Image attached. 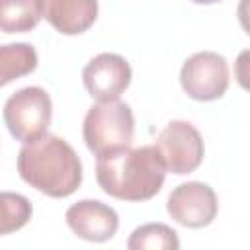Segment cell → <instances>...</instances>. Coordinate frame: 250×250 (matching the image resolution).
I'll return each mask as SVG.
<instances>
[{
  "instance_id": "2",
  "label": "cell",
  "mask_w": 250,
  "mask_h": 250,
  "mask_svg": "<svg viewBox=\"0 0 250 250\" xmlns=\"http://www.w3.org/2000/svg\"><path fill=\"white\" fill-rule=\"evenodd\" d=\"M18 172L25 184L49 197H68L82 184L80 156L64 139L51 133L23 143Z\"/></svg>"
},
{
  "instance_id": "11",
  "label": "cell",
  "mask_w": 250,
  "mask_h": 250,
  "mask_svg": "<svg viewBox=\"0 0 250 250\" xmlns=\"http://www.w3.org/2000/svg\"><path fill=\"white\" fill-rule=\"evenodd\" d=\"M39 57L31 43L0 45V88L31 74L37 68Z\"/></svg>"
},
{
  "instance_id": "15",
  "label": "cell",
  "mask_w": 250,
  "mask_h": 250,
  "mask_svg": "<svg viewBox=\"0 0 250 250\" xmlns=\"http://www.w3.org/2000/svg\"><path fill=\"white\" fill-rule=\"evenodd\" d=\"M191 2H195V4H217L221 0H191Z\"/></svg>"
},
{
  "instance_id": "6",
  "label": "cell",
  "mask_w": 250,
  "mask_h": 250,
  "mask_svg": "<svg viewBox=\"0 0 250 250\" xmlns=\"http://www.w3.org/2000/svg\"><path fill=\"white\" fill-rule=\"evenodd\" d=\"M180 84L195 102H215L229 88L227 59L215 51H199L186 59L180 70Z\"/></svg>"
},
{
  "instance_id": "12",
  "label": "cell",
  "mask_w": 250,
  "mask_h": 250,
  "mask_svg": "<svg viewBox=\"0 0 250 250\" xmlns=\"http://www.w3.org/2000/svg\"><path fill=\"white\" fill-rule=\"evenodd\" d=\"M37 0H0V31L27 33L41 21Z\"/></svg>"
},
{
  "instance_id": "4",
  "label": "cell",
  "mask_w": 250,
  "mask_h": 250,
  "mask_svg": "<svg viewBox=\"0 0 250 250\" xmlns=\"http://www.w3.org/2000/svg\"><path fill=\"white\" fill-rule=\"evenodd\" d=\"M53 102L41 86H25L4 104V123L16 141L31 143L43 137L51 125Z\"/></svg>"
},
{
  "instance_id": "14",
  "label": "cell",
  "mask_w": 250,
  "mask_h": 250,
  "mask_svg": "<svg viewBox=\"0 0 250 250\" xmlns=\"http://www.w3.org/2000/svg\"><path fill=\"white\" fill-rule=\"evenodd\" d=\"M31 201L16 191H0V236L23 229L31 219Z\"/></svg>"
},
{
  "instance_id": "8",
  "label": "cell",
  "mask_w": 250,
  "mask_h": 250,
  "mask_svg": "<svg viewBox=\"0 0 250 250\" xmlns=\"http://www.w3.org/2000/svg\"><path fill=\"white\" fill-rule=\"evenodd\" d=\"M131 64L125 57L115 53H100L88 61L82 70L86 92L98 102L119 100L131 84Z\"/></svg>"
},
{
  "instance_id": "13",
  "label": "cell",
  "mask_w": 250,
  "mask_h": 250,
  "mask_svg": "<svg viewBox=\"0 0 250 250\" xmlns=\"http://www.w3.org/2000/svg\"><path fill=\"white\" fill-rule=\"evenodd\" d=\"M129 250H178L180 248V238L178 232L164 225V223H146L137 227L129 240H127Z\"/></svg>"
},
{
  "instance_id": "5",
  "label": "cell",
  "mask_w": 250,
  "mask_h": 250,
  "mask_svg": "<svg viewBox=\"0 0 250 250\" xmlns=\"http://www.w3.org/2000/svg\"><path fill=\"white\" fill-rule=\"evenodd\" d=\"M154 146L164 162L166 172L186 176L195 172L205 154L201 133L189 121H170L156 137Z\"/></svg>"
},
{
  "instance_id": "1",
  "label": "cell",
  "mask_w": 250,
  "mask_h": 250,
  "mask_svg": "<svg viewBox=\"0 0 250 250\" xmlns=\"http://www.w3.org/2000/svg\"><path fill=\"white\" fill-rule=\"evenodd\" d=\"M96 180L104 193L115 199L146 201L162 189L166 168L154 145L125 146L98 156Z\"/></svg>"
},
{
  "instance_id": "3",
  "label": "cell",
  "mask_w": 250,
  "mask_h": 250,
  "mask_svg": "<svg viewBox=\"0 0 250 250\" xmlns=\"http://www.w3.org/2000/svg\"><path fill=\"white\" fill-rule=\"evenodd\" d=\"M82 135L94 156H104L131 146L135 137V117L131 105L121 100L94 104L84 117Z\"/></svg>"
},
{
  "instance_id": "10",
  "label": "cell",
  "mask_w": 250,
  "mask_h": 250,
  "mask_svg": "<svg viewBox=\"0 0 250 250\" xmlns=\"http://www.w3.org/2000/svg\"><path fill=\"white\" fill-rule=\"evenodd\" d=\"M41 16L62 35H80L98 20V0H37Z\"/></svg>"
},
{
  "instance_id": "7",
  "label": "cell",
  "mask_w": 250,
  "mask_h": 250,
  "mask_svg": "<svg viewBox=\"0 0 250 250\" xmlns=\"http://www.w3.org/2000/svg\"><path fill=\"white\" fill-rule=\"evenodd\" d=\"M166 211L182 227L203 229L217 217L219 203L211 186L203 182H186L170 191Z\"/></svg>"
},
{
  "instance_id": "9",
  "label": "cell",
  "mask_w": 250,
  "mask_h": 250,
  "mask_svg": "<svg viewBox=\"0 0 250 250\" xmlns=\"http://www.w3.org/2000/svg\"><path fill=\"white\" fill-rule=\"evenodd\" d=\"M68 229L82 240L105 242L111 240L119 229V217L113 207L98 199H82L72 203L64 213Z\"/></svg>"
}]
</instances>
